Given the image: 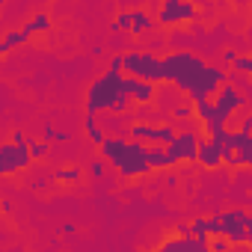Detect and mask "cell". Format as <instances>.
Instances as JSON below:
<instances>
[{
    "label": "cell",
    "instance_id": "obj_1",
    "mask_svg": "<svg viewBox=\"0 0 252 252\" xmlns=\"http://www.w3.org/2000/svg\"><path fill=\"white\" fill-rule=\"evenodd\" d=\"M160 63H163V83H172L190 101L214 98L217 89L228 80V71L222 65H211L190 51H175V54L163 57Z\"/></svg>",
    "mask_w": 252,
    "mask_h": 252
},
{
    "label": "cell",
    "instance_id": "obj_2",
    "mask_svg": "<svg viewBox=\"0 0 252 252\" xmlns=\"http://www.w3.org/2000/svg\"><path fill=\"white\" fill-rule=\"evenodd\" d=\"M146 149H149V146L134 143V140H128V137H119V134H110V137L98 146L101 160L110 163V166H116V172H119L122 178H143V175L152 172V169H149V160H146Z\"/></svg>",
    "mask_w": 252,
    "mask_h": 252
},
{
    "label": "cell",
    "instance_id": "obj_3",
    "mask_svg": "<svg viewBox=\"0 0 252 252\" xmlns=\"http://www.w3.org/2000/svg\"><path fill=\"white\" fill-rule=\"evenodd\" d=\"M131 107L134 104H131L128 92H125V77L116 71H104L86 89V116H98V113L128 116Z\"/></svg>",
    "mask_w": 252,
    "mask_h": 252
},
{
    "label": "cell",
    "instance_id": "obj_4",
    "mask_svg": "<svg viewBox=\"0 0 252 252\" xmlns=\"http://www.w3.org/2000/svg\"><path fill=\"white\" fill-rule=\"evenodd\" d=\"M122 77H134V80H146L158 86L163 83V63L160 57L149 51H128V54H122Z\"/></svg>",
    "mask_w": 252,
    "mask_h": 252
},
{
    "label": "cell",
    "instance_id": "obj_5",
    "mask_svg": "<svg viewBox=\"0 0 252 252\" xmlns=\"http://www.w3.org/2000/svg\"><path fill=\"white\" fill-rule=\"evenodd\" d=\"M30 152H27V134L15 131L6 143H0V175H15L30 166Z\"/></svg>",
    "mask_w": 252,
    "mask_h": 252
},
{
    "label": "cell",
    "instance_id": "obj_6",
    "mask_svg": "<svg viewBox=\"0 0 252 252\" xmlns=\"http://www.w3.org/2000/svg\"><path fill=\"white\" fill-rule=\"evenodd\" d=\"M220 217V237H225L231 246H249L252 240V220L243 208H228Z\"/></svg>",
    "mask_w": 252,
    "mask_h": 252
},
{
    "label": "cell",
    "instance_id": "obj_7",
    "mask_svg": "<svg viewBox=\"0 0 252 252\" xmlns=\"http://www.w3.org/2000/svg\"><path fill=\"white\" fill-rule=\"evenodd\" d=\"M199 131L187 128V131H175L172 143L163 146L166 152V163L169 166H178V163H196V149H199Z\"/></svg>",
    "mask_w": 252,
    "mask_h": 252
},
{
    "label": "cell",
    "instance_id": "obj_8",
    "mask_svg": "<svg viewBox=\"0 0 252 252\" xmlns=\"http://www.w3.org/2000/svg\"><path fill=\"white\" fill-rule=\"evenodd\" d=\"M175 137L172 125H149V122H131L128 125V140L143 143V146H169Z\"/></svg>",
    "mask_w": 252,
    "mask_h": 252
},
{
    "label": "cell",
    "instance_id": "obj_9",
    "mask_svg": "<svg viewBox=\"0 0 252 252\" xmlns=\"http://www.w3.org/2000/svg\"><path fill=\"white\" fill-rule=\"evenodd\" d=\"M196 15H199V9H196V3H190V0H163V3H160V9H158V18H155V24H158V27L190 24Z\"/></svg>",
    "mask_w": 252,
    "mask_h": 252
},
{
    "label": "cell",
    "instance_id": "obj_10",
    "mask_svg": "<svg viewBox=\"0 0 252 252\" xmlns=\"http://www.w3.org/2000/svg\"><path fill=\"white\" fill-rule=\"evenodd\" d=\"M193 119H199V122H202V128H205V134H202V137H217L220 131H225V128H228V119H222V116L214 110L211 98L193 101Z\"/></svg>",
    "mask_w": 252,
    "mask_h": 252
},
{
    "label": "cell",
    "instance_id": "obj_11",
    "mask_svg": "<svg viewBox=\"0 0 252 252\" xmlns=\"http://www.w3.org/2000/svg\"><path fill=\"white\" fill-rule=\"evenodd\" d=\"M211 104H214V110H217L222 119H231V116H234V113L246 104V95H243L240 89H234V86L225 80V83L217 89V95L211 98Z\"/></svg>",
    "mask_w": 252,
    "mask_h": 252
},
{
    "label": "cell",
    "instance_id": "obj_12",
    "mask_svg": "<svg viewBox=\"0 0 252 252\" xmlns=\"http://www.w3.org/2000/svg\"><path fill=\"white\" fill-rule=\"evenodd\" d=\"M196 163H202L205 169H220L222 166V149H220V143L214 137H199Z\"/></svg>",
    "mask_w": 252,
    "mask_h": 252
},
{
    "label": "cell",
    "instance_id": "obj_13",
    "mask_svg": "<svg viewBox=\"0 0 252 252\" xmlns=\"http://www.w3.org/2000/svg\"><path fill=\"white\" fill-rule=\"evenodd\" d=\"M125 92H128L131 104H140V107H149L158 98V86H152L146 80H134V77H125Z\"/></svg>",
    "mask_w": 252,
    "mask_h": 252
},
{
    "label": "cell",
    "instance_id": "obj_14",
    "mask_svg": "<svg viewBox=\"0 0 252 252\" xmlns=\"http://www.w3.org/2000/svg\"><path fill=\"white\" fill-rule=\"evenodd\" d=\"M208 240H199V237H178V234H169L158 243L155 252H199Z\"/></svg>",
    "mask_w": 252,
    "mask_h": 252
},
{
    "label": "cell",
    "instance_id": "obj_15",
    "mask_svg": "<svg viewBox=\"0 0 252 252\" xmlns=\"http://www.w3.org/2000/svg\"><path fill=\"white\" fill-rule=\"evenodd\" d=\"M155 27H158V24H155V15H152L149 9H143V6L131 9V24H128V33L143 36V33H149V30H155Z\"/></svg>",
    "mask_w": 252,
    "mask_h": 252
},
{
    "label": "cell",
    "instance_id": "obj_16",
    "mask_svg": "<svg viewBox=\"0 0 252 252\" xmlns=\"http://www.w3.org/2000/svg\"><path fill=\"white\" fill-rule=\"evenodd\" d=\"M27 39H30V36H27V33L21 30V27H15V30H9V33H6L3 39H0V60H3L6 54H12L15 48H21V45H27Z\"/></svg>",
    "mask_w": 252,
    "mask_h": 252
},
{
    "label": "cell",
    "instance_id": "obj_17",
    "mask_svg": "<svg viewBox=\"0 0 252 252\" xmlns=\"http://www.w3.org/2000/svg\"><path fill=\"white\" fill-rule=\"evenodd\" d=\"M21 30H24L27 36H36V33H48V30H51V15H48L45 9H39V12H33V15L27 18V24H21Z\"/></svg>",
    "mask_w": 252,
    "mask_h": 252
},
{
    "label": "cell",
    "instance_id": "obj_18",
    "mask_svg": "<svg viewBox=\"0 0 252 252\" xmlns=\"http://www.w3.org/2000/svg\"><path fill=\"white\" fill-rule=\"evenodd\" d=\"M86 137L92 140V143H104L107 140V134H104V125L98 122V116H86Z\"/></svg>",
    "mask_w": 252,
    "mask_h": 252
},
{
    "label": "cell",
    "instance_id": "obj_19",
    "mask_svg": "<svg viewBox=\"0 0 252 252\" xmlns=\"http://www.w3.org/2000/svg\"><path fill=\"white\" fill-rule=\"evenodd\" d=\"M146 160H149V169H166V152L160 146H149L146 149Z\"/></svg>",
    "mask_w": 252,
    "mask_h": 252
},
{
    "label": "cell",
    "instance_id": "obj_20",
    "mask_svg": "<svg viewBox=\"0 0 252 252\" xmlns=\"http://www.w3.org/2000/svg\"><path fill=\"white\" fill-rule=\"evenodd\" d=\"M27 152H30V160H42V158H48L51 146L39 137H27Z\"/></svg>",
    "mask_w": 252,
    "mask_h": 252
},
{
    "label": "cell",
    "instance_id": "obj_21",
    "mask_svg": "<svg viewBox=\"0 0 252 252\" xmlns=\"http://www.w3.org/2000/svg\"><path fill=\"white\" fill-rule=\"evenodd\" d=\"M80 178H83V169L80 166H63V169L54 172V181H60V184H74Z\"/></svg>",
    "mask_w": 252,
    "mask_h": 252
},
{
    "label": "cell",
    "instance_id": "obj_22",
    "mask_svg": "<svg viewBox=\"0 0 252 252\" xmlns=\"http://www.w3.org/2000/svg\"><path fill=\"white\" fill-rule=\"evenodd\" d=\"M42 140H45V143H48V140H60V143H68V140H71V134H68V131H57L54 125H51V122H45Z\"/></svg>",
    "mask_w": 252,
    "mask_h": 252
},
{
    "label": "cell",
    "instance_id": "obj_23",
    "mask_svg": "<svg viewBox=\"0 0 252 252\" xmlns=\"http://www.w3.org/2000/svg\"><path fill=\"white\" fill-rule=\"evenodd\" d=\"M172 119H193V101L175 104V107H172Z\"/></svg>",
    "mask_w": 252,
    "mask_h": 252
},
{
    "label": "cell",
    "instance_id": "obj_24",
    "mask_svg": "<svg viewBox=\"0 0 252 252\" xmlns=\"http://www.w3.org/2000/svg\"><path fill=\"white\" fill-rule=\"evenodd\" d=\"M231 71L246 77V74L252 71V60H249V57H237V60H234V65H231Z\"/></svg>",
    "mask_w": 252,
    "mask_h": 252
},
{
    "label": "cell",
    "instance_id": "obj_25",
    "mask_svg": "<svg viewBox=\"0 0 252 252\" xmlns=\"http://www.w3.org/2000/svg\"><path fill=\"white\" fill-rule=\"evenodd\" d=\"M208 249H211V252H228L231 243H228L225 237H211V240H208Z\"/></svg>",
    "mask_w": 252,
    "mask_h": 252
},
{
    "label": "cell",
    "instance_id": "obj_26",
    "mask_svg": "<svg viewBox=\"0 0 252 252\" xmlns=\"http://www.w3.org/2000/svg\"><path fill=\"white\" fill-rule=\"evenodd\" d=\"M104 166H107V163H104L101 158L92 160V163H89V175H92V178H101V175H104Z\"/></svg>",
    "mask_w": 252,
    "mask_h": 252
},
{
    "label": "cell",
    "instance_id": "obj_27",
    "mask_svg": "<svg viewBox=\"0 0 252 252\" xmlns=\"http://www.w3.org/2000/svg\"><path fill=\"white\" fill-rule=\"evenodd\" d=\"M107 71H116V74H122V54H113V57H110V65H107Z\"/></svg>",
    "mask_w": 252,
    "mask_h": 252
},
{
    "label": "cell",
    "instance_id": "obj_28",
    "mask_svg": "<svg viewBox=\"0 0 252 252\" xmlns=\"http://www.w3.org/2000/svg\"><path fill=\"white\" fill-rule=\"evenodd\" d=\"M175 234H178V237H190V222H187V220H178V222H175Z\"/></svg>",
    "mask_w": 252,
    "mask_h": 252
},
{
    "label": "cell",
    "instance_id": "obj_29",
    "mask_svg": "<svg viewBox=\"0 0 252 252\" xmlns=\"http://www.w3.org/2000/svg\"><path fill=\"white\" fill-rule=\"evenodd\" d=\"M234 60H237V51L225 48V51H222V63H225V65H234Z\"/></svg>",
    "mask_w": 252,
    "mask_h": 252
},
{
    "label": "cell",
    "instance_id": "obj_30",
    "mask_svg": "<svg viewBox=\"0 0 252 252\" xmlns=\"http://www.w3.org/2000/svg\"><path fill=\"white\" fill-rule=\"evenodd\" d=\"M12 208H15V202H12V199H3V202H0V211H3V214H9Z\"/></svg>",
    "mask_w": 252,
    "mask_h": 252
},
{
    "label": "cell",
    "instance_id": "obj_31",
    "mask_svg": "<svg viewBox=\"0 0 252 252\" xmlns=\"http://www.w3.org/2000/svg\"><path fill=\"white\" fill-rule=\"evenodd\" d=\"M228 252H249V246H231Z\"/></svg>",
    "mask_w": 252,
    "mask_h": 252
},
{
    "label": "cell",
    "instance_id": "obj_32",
    "mask_svg": "<svg viewBox=\"0 0 252 252\" xmlns=\"http://www.w3.org/2000/svg\"><path fill=\"white\" fill-rule=\"evenodd\" d=\"M199 252H211V249H208V243H205V246H202V249H199Z\"/></svg>",
    "mask_w": 252,
    "mask_h": 252
}]
</instances>
